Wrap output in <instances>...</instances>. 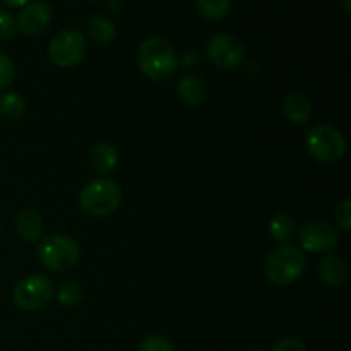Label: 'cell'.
Listing matches in <instances>:
<instances>
[{"instance_id": "cell-17", "label": "cell", "mask_w": 351, "mask_h": 351, "mask_svg": "<svg viewBox=\"0 0 351 351\" xmlns=\"http://www.w3.org/2000/svg\"><path fill=\"white\" fill-rule=\"evenodd\" d=\"M297 233V221L291 215L287 213H278L271 218L269 221V235L273 237V240H276L278 243H288Z\"/></svg>"}, {"instance_id": "cell-12", "label": "cell", "mask_w": 351, "mask_h": 351, "mask_svg": "<svg viewBox=\"0 0 351 351\" xmlns=\"http://www.w3.org/2000/svg\"><path fill=\"white\" fill-rule=\"evenodd\" d=\"M312 101L300 91H290L283 99V113L295 125H307L312 119Z\"/></svg>"}, {"instance_id": "cell-2", "label": "cell", "mask_w": 351, "mask_h": 351, "mask_svg": "<svg viewBox=\"0 0 351 351\" xmlns=\"http://www.w3.org/2000/svg\"><path fill=\"white\" fill-rule=\"evenodd\" d=\"M307 267V259L302 249L290 243L276 247L271 250L264 263V274L267 281L274 287H290L300 280Z\"/></svg>"}, {"instance_id": "cell-21", "label": "cell", "mask_w": 351, "mask_h": 351, "mask_svg": "<svg viewBox=\"0 0 351 351\" xmlns=\"http://www.w3.org/2000/svg\"><path fill=\"white\" fill-rule=\"evenodd\" d=\"M14 77H16V67H14L12 58L0 51V93H3L12 84Z\"/></svg>"}, {"instance_id": "cell-1", "label": "cell", "mask_w": 351, "mask_h": 351, "mask_svg": "<svg viewBox=\"0 0 351 351\" xmlns=\"http://www.w3.org/2000/svg\"><path fill=\"white\" fill-rule=\"evenodd\" d=\"M137 65L147 79L156 82L170 81L178 67L173 47L165 38L151 36L137 48Z\"/></svg>"}, {"instance_id": "cell-13", "label": "cell", "mask_w": 351, "mask_h": 351, "mask_svg": "<svg viewBox=\"0 0 351 351\" xmlns=\"http://www.w3.org/2000/svg\"><path fill=\"white\" fill-rule=\"evenodd\" d=\"M319 276L329 288L339 290L348 281V264L339 256H328L319 263Z\"/></svg>"}, {"instance_id": "cell-15", "label": "cell", "mask_w": 351, "mask_h": 351, "mask_svg": "<svg viewBox=\"0 0 351 351\" xmlns=\"http://www.w3.org/2000/svg\"><path fill=\"white\" fill-rule=\"evenodd\" d=\"M43 218L34 209H23L16 218V232L24 242L33 243L43 235Z\"/></svg>"}, {"instance_id": "cell-10", "label": "cell", "mask_w": 351, "mask_h": 351, "mask_svg": "<svg viewBox=\"0 0 351 351\" xmlns=\"http://www.w3.org/2000/svg\"><path fill=\"white\" fill-rule=\"evenodd\" d=\"M51 16H53V10H51V5L48 2H45V0L29 2L17 14V33L24 34V36H34V34L43 33L50 26Z\"/></svg>"}, {"instance_id": "cell-18", "label": "cell", "mask_w": 351, "mask_h": 351, "mask_svg": "<svg viewBox=\"0 0 351 351\" xmlns=\"http://www.w3.org/2000/svg\"><path fill=\"white\" fill-rule=\"evenodd\" d=\"M26 113V99L17 91H3L0 95V117L9 122H17Z\"/></svg>"}, {"instance_id": "cell-4", "label": "cell", "mask_w": 351, "mask_h": 351, "mask_svg": "<svg viewBox=\"0 0 351 351\" xmlns=\"http://www.w3.org/2000/svg\"><path fill=\"white\" fill-rule=\"evenodd\" d=\"M36 256L41 266L51 273H64L72 269L79 263L81 249L72 237L64 233H53L40 239L36 247Z\"/></svg>"}, {"instance_id": "cell-28", "label": "cell", "mask_w": 351, "mask_h": 351, "mask_svg": "<svg viewBox=\"0 0 351 351\" xmlns=\"http://www.w3.org/2000/svg\"><path fill=\"white\" fill-rule=\"evenodd\" d=\"M343 3V10H345L346 14L351 12V0H341Z\"/></svg>"}, {"instance_id": "cell-19", "label": "cell", "mask_w": 351, "mask_h": 351, "mask_svg": "<svg viewBox=\"0 0 351 351\" xmlns=\"http://www.w3.org/2000/svg\"><path fill=\"white\" fill-rule=\"evenodd\" d=\"M55 297L64 307H77L84 300V290L77 281H64L55 290Z\"/></svg>"}, {"instance_id": "cell-23", "label": "cell", "mask_w": 351, "mask_h": 351, "mask_svg": "<svg viewBox=\"0 0 351 351\" xmlns=\"http://www.w3.org/2000/svg\"><path fill=\"white\" fill-rule=\"evenodd\" d=\"M17 34L16 27V17L5 9H0V40L7 41L12 40Z\"/></svg>"}, {"instance_id": "cell-27", "label": "cell", "mask_w": 351, "mask_h": 351, "mask_svg": "<svg viewBox=\"0 0 351 351\" xmlns=\"http://www.w3.org/2000/svg\"><path fill=\"white\" fill-rule=\"evenodd\" d=\"M31 0H3V3H5L7 7H10V9H19V7H24L27 5Z\"/></svg>"}, {"instance_id": "cell-7", "label": "cell", "mask_w": 351, "mask_h": 351, "mask_svg": "<svg viewBox=\"0 0 351 351\" xmlns=\"http://www.w3.org/2000/svg\"><path fill=\"white\" fill-rule=\"evenodd\" d=\"M88 53V40L77 29H65L55 34L48 45V58L55 67H77Z\"/></svg>"}, {"instance_id": "cell-5", "label": "cell", "mask_w": 351, "mask_h": 351, "mask_svg": "<svg viewBox=\"0 0 351 351\" xmlns=\"http://www.w3.org/2000/svg\"><path fill=\"white\" fill-rule=\"evenodd\" d=\"M308 154L322 165H335L346 154V139L336 127L317 123L305 136Z\"/></svg>"}, {"instance_id": "cell-29", "label": "cell", "mask_w": 351, "mask_h": 351, "mask_svg": "<svg viewBox=\"0 0 351 351\" xmlns=\"http://www.w3.org/2000/svg\"><path fill=\"white\" fill-rule=\"evenodd\" d=\"M0 233H2V223H0Z\"/></svg>"}, {"instance_id": "cell-24", "label": "cell", "mask_w": 351, "mask_h": 351, "mask_svg": "<svg viewBox=\"0 0 351 351\" xmlns=\"http://www.w3.org/2000/svg\"><path fill=\"white\" fill-rule=\"evenodd\" d=\"M335 219L343 232H351V199L346 197L341 204L336 208Z\"/></svg>"}, {"instance_id": "cell-9", "label": "cell", "mask_w": 351, "mask_h": 351, "mask_svg": "<svg viewBox=\"0 0 351 351\" xmlns=\"http://www.w3.org/2000/svg\"><path fill=\"white\" fill-rule=\"evenodd\" d=\"M302 249L312 254H328L338 247L339 237L332 225L326 221H308L297 232Z\"/></svg>"}, {"instance_id": "cell-20", "label": "cell", "mask_w": 351, "mask_h": 351, "mask_svg": "<svg viewBox=\"0 0 351 351\" xmlns=\"http://www.w3.org/2000/svg\"><path fill=\"white\" fill-rule=\"evenodd\" d=\"M199 14L209 21H221L225 19L232 9L230 0H195Z\"/></svg>"}, {"instance_id": "cell-8", "label": "cell", "mask_w": 351, "mask_h": 351, "mask_svg": "<svg viewBox=\"0 0 351 351\" xmlns=\"http://www.w3.org/2000/svg\"><path fill=\"white\" fill-rule=\"evenodd\" d=\"M206 55L215 67L230 71V69H237L243 62L245 47L233 34L218 33L209 38L206 45Z\"/></svg>"}, {"instance_id": "cell-16", "label": "cell", "mask_w": 351, "mask_h": 351, "mask_svg": "<svg viewBox=\"0 0 351 351\" xmlns=\"http://www.w3.org/2000/svg\"><path fill=\"white\" fill-rule=\"evenodd\" d=\"M86 33L95 43L108 45L115 40L117 26L112 19L103 16H96L86 23Z\"/></svg>"}, {"instance_id": "cell-25", "label": "cell", "mask_w": 351, "mask_h": 351, "mask_svg": "<svg viewBox=\"0 0 351 351\" xmlns=\"http://www.w3.org/2000/svg\"><path fill=\"white\" fill-rule=\"evenodd\" d=\"M271 351H307V346L298 338H285L276 343V346Z\"/></svg>"}, {"instance_id": "cell-3", "label": "cell", "mask_w": 351, "mask_h": 351, "mask_svg": "<svg viewBox=\"0 0 351 351\" xmlns=\"http://www.w3.org/2000/svg\"><path fill=\"white\" fill-rule=\"evenodd\" d=\"M122 189L112 178H96L88 182L79 194V206L93 218H106L120 208Z\"/></svg>"}, {"instance_id": "cell-26", "label": "cell", "mask_w": 351, "mask_h": 351, "mask_svg": "<svg viewBox=\"0 0 351 351\" xmlns=\"http://www.w3.org/2000/svg\"><path fill=\"white\" fill-rule=\"evenodd\" d=\"M184 64L187 67H195V64H197V55H195V51H187L184 55Z\"/></svg>"}, {"instance_id": "cell-14", "label": "cell", "mask_w": 351, "mask_h": 351, "mask_svg": "<svg viewBox=\"0 0 351 351\" xmlns=\"http://www.w3.org/2000/svg\"><path fill=\"white\" fill-rule=\"evenodd\" d=\"M177 95L185 105L199 106L208 99L209 89L208 84L197 75H185L178 81Z\"/></svg>"}, {"instance_id": "cell-11", "label": "cell", "mask_w": 351, "mask_h": 351, "mask_svg": "<svg viewBox=\"0 0 351 351\" xmlns=\"http://www.w3.org/2000/svg\"><path fill=\"white\" fill-rule=\"evenodd\" d=\"M89 167L101 177L113 173V170L119 165V151L112 143H96L89 149Z\"/></svg>"}, {"instance_id": "cell-6", "label": "cell", "mask_w": 351, "mask_h": 351, "mask_svg": "<svg viewBox=\"0 0 351 351\" xmlns=\"http://www.w3.org/2000/svg\"><path fill=\"white\" fill-rule=\"evenodd\" d=\"M55 295L53 281L47 274H27L16 283L12 300L21 311L34 312L47 307Z\"/></svg>"}, {"instance_id": "cell-22", "label": "cell", "mask_w": 351, "mask_h": 351, "mask_svg": "<svg viewBox=\"0 0 351 351\" xmlns=\"http://www.w3.org/2000/svg\"><path fill=\"white\" fill-rule=\"evenodd\" d=\"M137 351H175L173 345L168 338L161 335H149L141 341Z\"/></svg>"}]
</instances>
